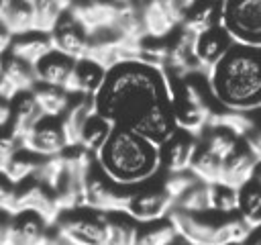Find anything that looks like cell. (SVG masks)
I'll use <instances>...</instances> for the list:
<instances>
[{
    "label": "cell",
    "mask_w": 261,
    "mask_h": 245,
    "mask_svg": "<svg viewBox=\"0 0 261 245\" xmlns=\"http://www.w3.org/2000/svg\"><path fill=\"white\" fill-rule=\"evenodd\" d=\"M94 110L112 127L143 135L161 147L177 133L167 74L141 61L108 69L94 96Z\"/></svg>",
    "instance_id": "cell-1"
},
{
    "label": "cell",
    "mask_w": 261,
    "mask_h": 245,
    "mask_svg": "<svg viewBox=\"0 0 261 245\" xmlns=\"http://www.w3.org/2000/svg\"><path fill=\"white\" fill-rule=\"evenodd\" d=\"M100 172L120 188L147 184L163 165L161 145L126 129L112 127L106 143L94 155Z\"/></svg>",
    "instance_id": "cell-2"
},
{
    "label": "cell",
    "mask_w": 261,
    "mask_h": 245,
    "mask_svg": "<svg viewBox=\"0 0 261 245\" xmlns=\"http://www.w3.org/2000/svg\"><path fill=\"white\" fill-rule=\"evenodd\" d=\"M206 82L210 96L224 110H261V49L234 45Z\"/></svg>",
    "instance_id": "cell-3"
},
{
    "label": "cell",
    "mask_w": 261,
    "mask_h": 245,
    "mask_svg": "<svg viewBox=\"0 0 261 245\" xmlns=\"http://www.w3.org/2000/svg\"><path fill=\"white\" fill-rule=\"evenodd\" d=\"M169 220L188 245H243L251 233V227L239 214H192L173 208Z\"/></svg>",
    "instance_id": "cell-4"
},
{
    "label": "cell",
    "mask_w": 261,
    "mask_h": 245,
    "mask_svg": "<svg viewBox=\"0 0 261 245\" xmlns=\"http://www.w3.org/2000/svg\"><path fill=\"white\" fill-rule=\"evenodd\" d=\"M218 24L228 33L234 45L261 49V0L220 2Z\"/></svg>",
    "instance_id": "cell-5"
},
{
    "label": "cell",
    "mask_w": 261,
    "mask_h": 245,
    "mask_svg": "<svg viewBox=\"0 0 261 245\" xmlns=\"http://www.w3.org/2000/svg\"><path fill=\"white\" fill-rule=\"evenodd\" d=\"M173 94V118L177 131H186L194 137H202L208 129L212 106L198 84L181 80L177 88H171Z\"/></svg>",
    "instance_id": "cell-6"
},
{
    "label": "cell",
    "mask_w": 261,
    "mask_h": 245,
    "mask_svg": "<svg viewBox=\"0 0 261 245\" xmlns=\"http://www.w3.org/2000/svg\"><path fill=\"white\" fill-rule=\"evenodd\" d=\"M106 227L108 214L90 208L61 212L55 223V231L71 245H106Z\"/></svg>",
    "instance_id": "cell-7"
},
{
    "label": "cell",
    "mask_w": 261,
    "mask_h": 245,
    "mask_svg": "<svg viewBox=\"0 0 261 245\" xmlns=\"http://www.w3.org/2000/svg\"><path fill=\"white\" fill-rule=\"evenodd\" d=\"M130 192L133 190L120 188L114 182H110L94 161L84 182V208L104 212V214H114V212L124 214Z\"/></svg>",
    "instance_id": "cell-8"
},
{
    "label": "cell",
    "mask_w": 261,
    "mask_h": 245,
    "mask_svg": "<svg viewBox=\"0 0 261 245\" xmlns=\"http://www.w3.org/2000/svg\"><path fill=\"white\" fill-rule=\"evenodd\" d=\"M175 208V200L165 192L163 184L159 188H143V190H133L130 198L126 202L124 214L133 218L135 223L149 225L163 220L171 214Z\"/></svg>",
    "instance_id": "cell-9"
},
{
    "label": "cell",
    "mask_w": 261,
    "mask_h": 245,
    "mask_svg": "<svg viewBox=\"0 0 261 245\" xmlns=\"http://www.w3.org/2000/svg\"><path fill=\"white\" fill-rule=\"evenodd\" d=\"M133 4L126 2H88V4H71L69 14L90 33H98L110 29L118 22L122 14L133 10Z\"/></svg>",
    "instance_id": "cell-10"
},
{
    "label": "cell",
    "mask_w": 261,
    "mask_h": 245,
    "mask_svg": "<svg viewBox=\"0 0 261 245\" xmlns=\"http://www.w3.org/2000/svg\"><path fill=\"white\" fill-rule=\"evenodd\" d=\"M22 149L31 151L33 155L41 157V159H49V157H59L63 155L69 147L61 129V120L59 118H43L22 141Z\"/></svg>",
    "instance_id": "cell-11"
},
{
    "label": "cell",
    "mask_w": 261,
    "mask_h": 245,
    "mask_svg": "<svg viewBox=\"0 0 261 245\" xmlns=\"http://www.w3.org/2000/svg\"><path fill=\"white\" fill-rule=\"evenodd\" d=\"M53 49L73 61H80L88 55L90 49V33L69 14V10L61 16L59 24L51 33Z\"/></svg>",
    "instance_id": "cell-12"
},
{
    "label": "cell",
    "mask_w": 261,
    "mask_h": 245,
    "mask_svg": "<svg viewBox=\"0 0 261 245\" xmlns=\"http://www.w3.org/2000/svg\"><path fill=\"white\" fill-rule=\"evenodd\" d=\"M232 47H234V41L228 37V33L220 24H216L210 31L198 35L196 37V45H194V55H196L200 74L208 76L224 59V55Z\"/></svg>",
    "instance_id": "cell-13"
},
{
    "label": "cell",
    "mask_w": 261,
    "mask_h": 245,
    "mask_svg": "<svg viewBox=\"0 0 261 245\" xmlns=\"http://www.w3.org/2000/svg\"><path fill=\"white\" fill-rule=\"evenodd\" d=\"M18 212H35L49 225H55L61 214V208L53 190L39 182H31L29 186L16 192V214Z\"/></svg>",
    "instance_id": "cell-14"
},
{
    "label": "cell",
    "mask_w": 261,
    "mask_h": 245,
    "mask_svg": "<svg viewBox=\"0 0 261 245\" xmlns=\"http://www.w3.org/2000/svg\"><path fill=\"white\" fill-rule=\"evenodd\" d=\"M37 88V76L35 67L8 57L2 61V71H0V98L12 102L18 94L33 92Z\"/></svg>",
    "instance_id": "cell-15"
},
{
    "label": "cell",
    "mask_w": 261,
    "mask_h": 245,
    "mask_svg": "<svg viewBox=\"0 0 261 245\" xmlns=\"http://www.w3.org/2000/svg\"><path fill=\"white\" fill-rule=\"evenodd\" d=\"M200 147L198 137L186 133V131H177L163 147V165L167 169V174H181V172H190V165L194 161V155Z\"/></svg>",
    "instance_id": "cell-16"
},
{
    "label": "cell",
    "mask_w": 261,
    "mask_h": 245,
    "mask_svg": "<svg viewBox=\"0 0 261 245\" xmlns=\"http://www.w3.org/2000/svg\"><path fill=\"white\" fill-rule=\"evenodd\" d=\"M259 165H261V161L243 141V145L224 161L220 184H226L234 190H241L245 184H249L257 176Z\"/></svg>",
    "instance_id": "cell-17"
},
{
    "label": "cell",
    "mask_w": 261,
    "mask_h": 245,
    "mask_svg": "<svg viewBox=\"0 0 261 245\" xmlns=\"http://www.w3.org/2000/svg\"><path fill=\"white\" fill-rule=\"evenodd\" d=\"M106 74L108 71L102 65L84 57V59L75 61V67H73V74L65 86V92L77 94L80 98H94L100 92V88L106 80Z\"/></svg>",
    "instance_id": "cell-18"
},
{
    "label": "cell",
    "mask_w": 261,
    "mask_h": 245,
    "mask_svg": "<svg viewBox=\"0 0 261 245\" xmlns=\"http://www.w3.org/2000/svg\"><path fill=\"white\" fill-rule=\"evenodd\" d=\"M51 225L35 212H18L12 218V243L10 245H49L53 231Z\"/></svg>",
    "instance_id": "cell-19"
},
{
    "label": "cell",
    "mask_w": 261,
    "mask_h": 245,
    "mask_svg": "<svg viewBox=\"0 0 261 245\" xmlns=\"http://www.w3.org/2000/svg\"><path fill=\"white\" fill-rule=\"evenodd\" d=\"M45 118L33 92L18 94L10 102V131L22 141L41 120Z\"/></svg>",
    "instance_id": "cell-20"
},
{
    "label": "cell",
    "mask_w": 261,
    "mask_h": 245,
    "mask_svg": "<svg viewBox=\"0 0 261 245\" xmlns=\"http://www.w3.org/2000/svg\"><path fill=\"white\" fill-rule=\"evenodd\" d=\"M73 67H75V61L57 53V51H51L45 59H41L37 65H35V76H37V84L41 86H49V88H61L65 90L71 74H73Z\"/></svg>",
    "instance_id": "cell-21"
},
{
    "label": "cell",
    "mask_w": 261,
    "mask_h": 245,
    "mask_svg": "<svg viewBox=\"0 0 261 245\" xmlns=\"http://www.w3.org/2000/svg\"><path fill=\"white\" fill-rule=\"evenodd\" d=\"M53 49L51 43V35H43V33H29L22 37H14L12 45H10V57L35 67L41 59H45Z\"/></svg>",
    "instance_id": "cell-22"
},
{
    "label": "cell",
    "mask_w": 261,
    "mask_h": 245,
    "mask_svg": "<svg viewBox=\"0 0 261 245\" xmlns=\"http://www.w3.org/2000/svg\"><path fill=\"white\" fill-rule=\"evenodd\" d=\"M94 98H77L75 102H71V106L67 108V112L59 118L61 120V129L67 141V147H77L84 127L88 125V120L94 114Z\"/></svg>",
    "instance_id": "cell-23"
},
{
    "label": "cell",
    "mask_w": 261,
    "mask_h": 245,
    "mask_svg": "<svg viewBox=\"0 0 261 245\" xmlns=\"http://www.w3.org/2000/svg\"><path fill=\"white\" fill-rule=\"evenodd\" d=\"M33 2H4L0 10V24L12 35V37H22L33 31Z\"/></svg>",
    "instance_id": "cell-24"
},
{
    "label": "cell",
    "mask_w": 261,
    "mask_h": 245,
    "mask_svg": "<svg viewBox=\"0 0 261 245\" xmlns=\"http://www.w3.org/2000/svg\"><path fill=\"white\" fill-rule=\"evenodd\" d=\"M243 145V139H239L237 135H232L226 129H216V127H208L202 135L200 147H204L208 153H212L214 157H218L222 163Z\"/></svg>",
    "instance_id": "cell-25"
},
{
    "label": "cell",
    "mask_w": 261,
    "mask_h": 245,
    "mask_svg": "<svg viewBox=\"0 0 261 245\" xmlns=\"http://www.w3.org/2000/svg\"><path fill=\"white\" fill-rule=\"evenodd\" d=\"M239 216L253 229L261 225V176L239 190Z\"/></svg>",
    "instance_id": "cell-26"
},
{
    "label": "cell",
    "mask_w": 261,
    "mask_h": 245,
    "mask_svg": "<svg viewBox=\"0 0 261 245\" xmlns=\"http://www.w3.org/2000/svg\"><path fill=\"white\" fill-rule=\"evenodd\" d=\"M257 118L249 112H234V110H214L210 116L208 127H216V129H226L232 135H237L239 139H247V135L255 129Z\"/></svg>",
    "instance_id": "cell-27"
},
{
    "label": "cell",
    "mask_w": 261,
    "mask_h": 245,
    "mask_svg": "<svg viewBox=\"0 0 261 245\" xmlns=\"http://www.w3.org/2000/svg\"><path fill=\"white\" fill-rule=\"evenodd\" d=\"M218 14H220V4H196L194 2L192 8L184 16L181 29L198 37L218 24Z\"/></svg>",
    "instance_id": "cell-28"
},
{
    "label": "cell",
    "mask_w": 261,
    "mask_h": 245,
    "mask_svg": "<svg viewBox=\"0 0 261 245\" xmlns=\"http://www.w3.org/2000/svg\"><path fill=\"white\" fill-rule=\"evenodd\" d=\"M69 6H71V4L53 2V0H39V2H33V10H35L33 31H35V33H43V35H51L53 29L59 24L61 16L69 10Z\"/></svg>",
    "instance_id": "cell-29"
},
{
    "label": "cell",
    "mask_w": 261,
    "mask_h": 245,
    "mask_svg": "<svg viewBox=\"0 0 261 245\" xmlns=\"http://www.w3.org/2000/svg\"><path fill=\"white\" fill-rule=\"evenodd\" d=\"M33 94H35V100H37V104L41 106V110L47 118H59L71 106V100H69L71 94H67L61 88H49V86L37 84Z\"/></svg>",
    "instance_id": "cell-30"
},
{
    "label": "cell",
    "mask_w": 261,
    "mask_h": 245,
    "mask_svg": "<svg viewBox=\"0 0 261 245\" xmlns=\"http://www.w3.org/2000/svg\"><path fill=\"white\" fill-rule=\"evenodd\" d=\"M179 239L175 225L167 218L139 227L135 245H173Z\"/></svg>",
    "instance_id": "cell-31"
},
{
    "label": "cell",
    "mask_w": 261,
    "mask_h": 245,
    "mask_svg": "<svg viewBox=\"0 0 261 245\" xmlns=\"http://www.w3.org/2000/svg\"><path fill=\"white\" fill-rule=\"evenodd\" d=\"M175 208L184 212H192V214L212 212V184H204L198 180L184 196L177 198Z\"/></svg>",
    "instance_id": "cell-32"
},
{
    "label": "cell",
    "mask_w": 261,
    "mask_h": 245,
    "mask_svg": "<svg viewBox=\"0 0 261 245\" xmlns=\"http://www.w3.org/2000/svg\"><path fill=\"white\" fill-rule=\"evenodd\" d=\"M222 161L218 157H214L212 153H208L204 147H198L194 161L190 165V172L204 184H220L222 180Z\"/></svg>",
    "instance_id": "cell-33"
},
{
    "label": "cell",
    "mask_w": 261,
    "mask_h": 245,
    "mask_svg": "<svg viewBox=\"0 0 261 245\" xmlns=\"http://www.w3.org/2000/svg\"><path fill=\"white\" fill-rule=\"evenodd\" d=\"M110 131H112V125L106 118H102V116H98L94 112L92 118L88 120V125L84 127V133H82V139H80V145L77 147H82L88 153L96 155L100 151V147L106 143Z\"/></svg>",
    "instance_id": "cell-34"
},
{
    "label": "cell",
    "mask_w": 261,
    "mask_h": 245,
    "mask_svg": "<svg viewBox=\"0 0 261 245\" xmlns=\"http://www.w3.org/2000/svg\"><path fill=\"white\" fill-rule=\"evenodd\" d=\"M41 161H43L41 157L33 155V153L27 151V149H20V151L14 155V159L8 163L4 176H6L12 184H20V182H24V180H29V178H35V174H37Z\"/></svg>",
    "instance_id": "cell-35"
},
{
    "label": "cell",
    "mask_w": 261,
    "mask_h": 245,
    "mask_svg": "<svg viewBox=\"0 0 261 245\" xmlns=\"http://www.w3.org/2000/svg\"><path fill=\"white\" fill-rule=\"evenodd\" d=\"M108 233L106 245H135L137 241V223L133 218H116L108 214Z\"/></svg>",
    "instance_id": "cell-36"
},
{
    "label": "cell",
    "mask_w": 261,
    "mask_h": 245,
    "mask_svg": "<svg viewBox=\"0 0 261 245\" xmlns=\"http://www.w3.org/2000/svg\"><path fill=\"white\" fill-rule=\"evenodd\" d=\"M212 212L216 214H239V190L226 184H212Z\"/></svg>",
    "instance_id": "cell-37"
},
{
    "label": "cell",
    "mask_w": 261,
    "mask_h": 245,
    "mask_svg": "<svg viewBox=\"0 0 261 245\" xmlns=\"http://www.w3.org/2000/svg\"><path fill=\"white\" fill-rule=\"evenodd\" d=\"M63 174H65V165H63V157L59 155V157L43 159L33 180L39 182V184H43V186H47L49 190H55L59 186Z\"/></svg>",
    "instance_id": "cell-38"
},
{
    "label": "cell",
    "mask_w": 261,
    "mask_h": 245,
    "mask_svg": "<svg viewBox=\"0 0 261 245\" xmlns=\"http://www.w3.org/2000/svg\"><path fill=\"white\" fill-rule=\"evenodd\" d=\"M198 182V178L192 174V172H181V174H169L167 178H165V182H163V188H165V192L177 202V198L179 196H184L194 184Z\"/></svg>",
    "instance_id": "cell-39"
},
{
    "label": "cell",
    "mask_w": 261,
    "mask_h": 245,
    "mask_svg": "<svg viewBox=\"0 0 261 245\" xmlns=\"http://www.w3.org/2000/svg\"><path fill=\"white\" fill-rule=\"evenodd\" d=\"M22 149L20 139L12 133V131H4L0 129V174L6 172L8 163L14 159V155Z\"/></svg>",
    "instance_id": "cell-40"
},
{
    "label": "cell",
    "mask_w": 261,
    "mask_h": 245,
    "mask_svg": "<svg viewBox=\"0 0 261 245\" xmlns=\"http://www.w3.org/2000/svg\"><path fill=\"white\" fill-rule=\"evenodd\" d=\"M16 192L18 190H14V184L0 174V210L8 212L10 216L16 214Z\"/></svg>",
    "instance_id": "cell-41"
},
{
    "label": "cell",
    "mask_w": 261,
    "mask_h": 245,
    "mask_svg": "<svg viewBox=\"0 0 261 245\" xmlns=\"http://www.w3.org/2000/svg\"><path fill=\"white\" fill-rule=\"evenodd\" d=\"M245 143H247V147L257 155V159L261 161V122L257 120V125H255V129L247 135V139H245Z\"/></svg>",
    "instance_id": "cell-42"
},
{
    "label": "cell",
    "mask_w": 261,
    "mask_h": 245,
    "mask_svg": "<svg viewBox=\"0 0 261 245\" xmlns=\"http://www.w3.org/2000/svg\"><path fill=\"white\" fill-rule=\"evenodd\" d=\"M12 218L14 216H0V245L12 243Z\"/></svg>",
    "instance_id": "cell-43"
},
{
    "label": "cell",
    "mask_w": 261,
    "mask_h": 245,
    "mask_svg": "<svg viewBox=\"0 0 261 245\" xmlns=\"http://www.w3.org/2000/svg\"><path fill=\"white\" fill-rule=\"evenodd\" d=\"M6 122H10V102L0 98V129H4Z\"/></svg>",
    "instance_id": "cell-44"
},
{
    "label": "cell",
    "mask_w": 261,
    "mask_h": 245,
    "mask_svg": "<svg viewBox=\"0 0 261 245\" xmlns=\"http://www.w3.org/2000/svg\"><path fill=\"white\" fill-rule=\"evenodd\" d=\"M243 245H261V225L251 229V233H249V237L245 239Z\"/></svg>",
    "instance_id": "cell-45"
},
{
    "label": "cell",
    "mask_w": 261,
    "mask_h": 245,
    "mask_svg": "<svg viewBox=\"0 0 261 245\" xmlns=\"http://www.w3.org/2000/svg\"><path fill=\"white\" fill-rule=\"evenodd\" d=\"M173 245H188V243H186V241H181V239H177V241H175Z\"/></svg>",
    "instance_id": "cell-46"
},
{
    "label": "cell",
    "mask_w": 261,
    "mask_h": 245,
    "mask_svg": "<svg viewBox=\"0 0 261 245\" xmlns=\"http://www.w3.org/2000/svg\"><path fill=\"white\" fill-rule=\"evenodd\" d=\"M2 61H4V59H2V57H0V71H2Z\"/></svg>",
    "instance_id": "cell-47"
},
{
    "label": "cell",
    "mask_w": 261,
    "mask_h": 245,
    "mask_svg": "<svg viewBox=\"0 0 261 245\" xmlns=\"http://www.w3.org/2000/svg\"><path fill=\"white\" fill-rule=\"evenodd\" d=\"M257 176H261V165H259V169H257Z\"/></svg>",
    "instance_id": "cell-48"
},
{
    "label": "cell",
    "mask_w": 261,
    "mask_h": 245,
    "mask_svg": "<svg viewBox=\"0 0 261 245\" xmlns=\"http://www.w3.org/2000/svg\"><path fill=\"white\" fill-rule=\"evenodd\" d=\"M2 6H4V2H2V0H0V10H2Z\"/></svg>",
    "instance_id": "cell-49"
}]
</instances>
